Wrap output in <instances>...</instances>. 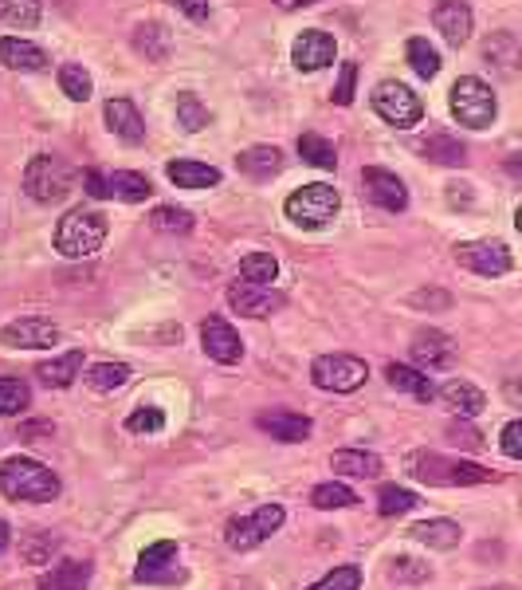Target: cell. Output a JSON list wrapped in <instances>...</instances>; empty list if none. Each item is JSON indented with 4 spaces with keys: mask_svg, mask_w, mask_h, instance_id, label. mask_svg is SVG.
<instances>
[{
    "mask_svg": "<svg viewBox=\"0 0 522 590\" xmlns=\"http://www.w3.org/2000/svg\"><path fill=\"white\" fill-rule=\"evenodd\" d=\"M385 382H390L393 390H400V393H412L417 402H432V398H436V386H432L429 374L412 371V366L390 363V366H385Z\"/></svg>",
    "mask_w": 522,
    "mask_h": 590,
    "instance_id": "cell-25",
    "label": "cell"
},
{
    "mask_svg": "<svg viewBox=\"0 0 522 590\" xmlns=\"http://www.w3.org/2000/svg\"><path fill=\"white\" fill-rule=\"evenodd\" d=\"M298 158L307 162V166H318V170H334L339 166V150L334 142H327L322 135H298Z\"/></svg>",
    "mask_w": 522,
    "mask_h": 590,
    "instance_id": "cell-33",
    "label": "cell"
},
{
    "mask_svg": "<svg viewBox=\"0 0 522 590\" xmlns=\"http://www.w3.org/2000/svg\"><path fill=\"white\" fill-rule=\"evenodd\" d=\"M91 582V563L87 560H63L40 579V590H87Z\"/></svg>",
    "mask_w": 522,
    "mask_h": 590,
    "instance_id": "cell-24",
    "label": "cell"
},
{
    "mask_svg": "<svg viewBox=\"0 0 522 590\" xmlns=\"http://www.w3.org/2000/svg\"><path fill=\"white\" fill-rule=\"evenodd\" d=\"M82 189L91 197H106V177L99 174V170H87V174H82Z\"/></svg>",
    "mask_w": 522,
    "mask_h": 590,
    "instance_id": "cell-52",
    "label": "cell"
},
{
    "mask_svg": "<svg viewBox=\"0 0 522 590\" xmlns=\"http://www.w3.org/2000/svg\"><path fill=\"white\" fill-rule=\"evenodd\" d=\"M373 111H378V118L397 126V130H412V126L424 118V106H420L417 91L397 84V79H381V84L373 87Z\"/></svg>",
    "mask_w": 522,
    "mask_h": 590,
    "instance_id": "cell-8",
    "label": "cell"
},
{
    "mask_svg": "<svg viewBox=\"0 0 522 590\" xmlns=\"http://www.w3.org/2000/svg\"><path fill=\"white\" fill-rule=\"evenodd\" d=\"M165 174L181 189H213L216 181H220V170L205 166V162H169Z\"/></svg>",
    "mask_w": 522,
    "mask_h": 590,
    "instance_id": "cell-28",
    "label": "cell"
},
{
    "mask_svg": "<svg viewBox=\"0 0 522 590\" xmlns=\"http://www.w3.org/2000/svg\"><path fill=\"white\" fill-rule=\"evenodd\" d=\"M279 276V260L271 252H247L240 260V284H256V288H271Z\"/></svg>",
    "mask_w": 522,
    "mask_h": 590,
    "instance_id": "cell-32",
    "label": "cell"
},
{
    "mask_svg": "<svg viewBox=\"0 0 522 590\" xmlns=\"http://www.w3.org/2000/svg\"><path fill=\"white\" fill-rule=\"evenodd\" d=\"M330 468L342 473V477H378L381 473V456L378 453H361V449H339V453H330Z\"/></svg>",
    "mask_w": 522,
    "mask_h": 590,
    "instance_id": "cell-27",
    "label": "cell"
},
{
    "mask_svg": "<svg viewBox=\"0 0 522 590\" xmlns=\"http://www.w3.org/2000/svg\"><path fill=\"white\" fill-rule=\"evenodd\" d=\"M177 123H181V130H189V135H196V130H205V126H208L205 103H201L193 91L177 95Z\"/></svg>",
    "mask_w": 522,
    "mask_h": 590,
    "instance_id": "cell-38",
    "label": "cell"
},
{
    "mask_svg": "<svg viewBox=\"0 0 522 590\" xmlns=\"http://www.w3.org/2000/svg\"><path fill=\"white\" fill-rule=\"evenodd\" d=\"M339 209H342L339 189L327 186V181H315V186L295 189V193L288 197L283 213H288V221L298 228H322L339 217Z\"/></svg>",
    "mask_w": 522,
    "mask_h": 590,
    "instance_id": "cell-5",
    "label": "cell"
},
{
    "mask_svg": "<svg viewBox=\"0 0 522 590\" xmlns=\"http://www.w3.org/2000/svg\"><path fill=\"white\" fill-rule=\"evenodd\" d=\"M502 453L511 456V461L522 456V422H507V429H502Z\"/></svg>",
    "mask_w": 522,
    "mask_h": 590,
    "instance_id": "cell-48",
    "label": "cell"
},
{
    "mask_svg": "<svg viewBox=\"0 0 522 590\" xmlns=\"http://www.w3.org/2000/svg\"><path fill=\"white\" fill-rule=\"evenodd\" d=\"M460 524L456 519H424V524H417L412 528V539L417 543H424V548H436V551H448L460 543Z\"/></svg>",
    "mask_w": 522,
    "mask_h": 590,
    "instance_id": "cell-29",
    "label": "cell"
},
{
    "mask_svg": "<svg viewBox=\"0 0 522 590\" xmlns=\"http://www.w3.org/2000/svg\"><path fill=\"white\" fill-rule=\"evenodd\" d=\"M31 402V390L24 378H0V417L24 414Z\"/></svg>",
    "mask_w": 522,
    "mask_h": 590,
    "instance_id": "cell-36",
    "label": "cell"
},
{
    "mask_svg": "<svg viewBox=\"0 0 522 590\" xmlns=\"http://www.w3.org/2000/svg\"><path fill=\"white\" fill-rule=\"evenodd\" d=\"M162 425H165V414L157 405H138V410L126 417V429H130V434H162Z\"/></svg>",
    "mask_w": 522,
    "mask_h": 590,
    "instance_id": "cell-44",
    "label": "cell"
},
{
    "mask_svg": "<svg viewBox=\"0 0 522 590\" xmlns=\"http://www.w3.org/2000/svg\"><path fill=\"white\" fill-rule=\"evenodd\" d=\"M307 590H361V570L358 567H334L327 579H318Z\"/></svg>",
    "mask_w": 522,
    "mask_h": 590,
    "instance_id": "cell-45",
    "label": "cell"
},
{
    "mask_svg": "<svg viewBox=\"0 0 522 590\" xmlns=\"http://www.w3.org/2000/svg\"><path fill=\"white\" fill-rule=\"evenodd\" d=\"M283 519H288L283 504H264V507H256L252 516L228 519V528H225L228 548H232V551H252V548H259L264 539H271L279 528H283Z\"/></svg>",
    "mask_w": 522,
    "mask_h": 590,
    "instance_id": "cell-9",
    "label": "cell"
},
{
    "mask_svg": "<svg viewBox=\"0 0 522 590\" xmlns=\"http://www.w3.org/2000/svg\"><path fill=\"white\" fill-rule=\"evenodd\" d=\"M256 425L267 437H276V441H307L310 429H315L310 417L291 414V410H264V414L256 417Z\"/></svg>",
    "mask_w": 522,
    "mask_h": 590,
    "instance_id": "cell-21",
    "label": "cell"
},
{
    "mask_svg": "<svg viewBox=\"0 0 522 590\" xmlns=\"http://www.w3.org/2000/svg\"><path fill=\"white\" fill-rule=\"evenodd\" d=\"M165 4L189 16V21H208V0H165Z\"/></svg>",
    "mask_w": 522,
    "mask_h": 590,
    "instance_id": "cell-49",
    "label": "cell"
},
{
    "mask_svg": "<svg viewBox=\"0 0 522 590\" xmlns=\"http://www.w3.org/2000/svg\"><path fill=\"white\" fill-rule=\"evenodd\" d=\"M495 590H507V587H495Z\"/></svg>",
    "mask_w": 522,
    "mask_h": 590,
    "instance_id": "cell-55",
    "label": "cell"
},
{
    "mask_svg": "<svg viewBox=\"0 0 522 590\" xmlns=\"http://www.w3.org/2000/svg\"><path fill=\"white\" fill-rule=\"evenodd\" d=\"M72 186H75L72 166L55 154L31 158L28 170H24V189H28V197L31 201H40V205H55V201H63Z\"/></svg>",
    "mask_w": 522,
    "mask_h": 590,
    "instance_id": "cell-6",
    "label": "cell"
},
{
    "mask_svg": "<svg viewBox=\"0 0 522 590\" xmlns=\"http://www.w3.org/2000/svg\"><path fill=\"white\" fill-rule=\"evenodd\" d=\"M60 87L67 99H75V103H87L91 99V75L82 72L79 63H67V67H60Z\"/></svg>",
    "mask_w": 522,
    "mask_h": 590,
    "instance_id": "cell-41",
    "label": "cell"
},
{
    "mask_svg": "<svg viewBox=\"0 0 522 590\" xmlns=\"http://www.w3.org/2000/svg\"><path fill=\"white\" fill-rule=\"evenodd\" d=\"M103 118L106 126H111V135H118L123 142H142L145 138V118L138 114V106L130 103V99H111V103L103 106Z\"/></svg>",
    "mask_w": 522,
    "mask_h": 590,
    "instance_id": "cell-20",
    "label": "cell"
},
{
    "mask_svg": "<svg viewBox=\"0 0 522 590\" xmlns=\"http://www.w3.org/2000/svg\"><path fill=\"white\" fill-rule=\"evenodd\" d=\"M436 398H441L456 417H480L483 410H487V393H483L475 382H463V378L444 382L441 390H436Z\"/></svg>",
    "mask_w": 522,
    "mask_h": 590,
    "instance_id": "cell-19",
    "label": "cell"
},
{
    "mask_svg": "<svg viewBox=\"0 0 522 590\" xmlns=\"http://www.w3.org/2000/svg\"><path fill=\"white\" fill-rule=\"evenodd\" d=\"M0 63L12 72H43L48 55H43V48L21 40V36H0Z\"/></svg>",
    "mask_w": 522,
    "mask_h": 590,
    "instance_id": "cell-22",
    "label": "cell"
},
{
    "mask_svg": "<svg viewBox=\"0 0 522 590\" xmlns=\"http://www.w3.org/2000/svg\"><path fill=\"white\" fill-rule=\"evenodd\" d=\"M390 579L400 582V587H420V582L432 579V570H429V563L409 560V555H397V560L390 563Z\"/></svg>",
    "mask_w": 522,
    "mask_h": 590,
    "instance_id": "cell-40",
    "label": "cell"
},
{
    "mask_svg": "<svg viewBox=\"0 0 522 590\" xmlns=\"http://www.w3.org/2000/svg\"><path fill=\"white\" fill-rule=\"evenodd\" d=\"M228 303H232L240 315H247V319H267V315H276V311L283 307V296L271 288H256V284L235 280L232 288H228Z\"/></svg>",
    "mask_w": 522,
    "mask_h": 590,
    "instance_id": "cell-17",
    "label": "cell"
},
{
    "mask_svg": "<svg viewBox=\"0 0 522 590\" xmlns=\"http://www.w3.org/2000/svg\"><path fill=\"white\" fill-rule=\"evenodd\" d=\"M82 371V351H67L60 354V359H52V363H40L36 366V374H40L43 386H55V390H63V386L75 382V374Z\"/></svg>",
    "mask_w": 522,
    "mask_h": 590,
    "instance_id": "cell-30",
    "label": "cell"
},
{
    "mask_svg": "<svg viewBox=\"0 0 522 590\" xmlns=\"http://www.w3.org/2000/svg\"><path fill=\"white\" fill-rule=\"evenodd\" d=\"M405 60H409V67L420 79H432V75L441 72V52H436L424 36H412V40L405 43Z\"/></svg>",
    "mask_w": 522,
    "mask_h": 590,
    "instance_id": "cell-34",
    "label": "cell"
},
{
    "mask_svg": "<svg viewBox=\"0 0 522 590\" xmlns=\"http://www.w3.org/2000/svg\"><path fill=\"white\" fill-rule=\"evenodd\" d=\"M0 492L9 500H28V504H48L60 497V477L52 468L31 461V456H9L0 465Z\"/></svg>",
    "mask_w": 522,
    "mask_h": 590,
    "instance_id": "cell-2",
    "label": "cell"
},
{
    "mask_svg": "<svg viewBox=\"0 0 522 590\" xmlns=\"http://www.w3.org/2000/svg\"><path fill=\"white\" fill-rule=\"evenodd\" d=\"M0 24L36 28L40 24V0H0Z\"/></svg>",
    "mask_w": 522,
    "mask_h": 590,
    "instance_id": "cell-37",
    "label": "cell"
},
{
    "mask_svg": "<svg viewBox=\"0 0 522 590\" xmlns=\"http://www.w3.org/2000/svg\"><path fill=\"white\" fill-rule=\"evenodd\" d=\"M310 504L327 512V507H354L358 504V497H354V488H346V485H315Z\"/></svg>",
    "mask_w": 522,
    "mask_h": 590,
    "instance_id": "cell-43",
    "label": "cell"
},
{
    "mask_svg": "<svg viewBox=\"0 0 522 590\" xmlns=\"http://www.w3.org/2000/svg\"><path fill=\"white\" fill-rule=\"evenodd\" d=\"M420 154L441 166H468V146L456 142L451 135H432L420 142Z\"/></svg>",
    "mask_w": 522,
    "mask_h": 590,
    "instance_id": "cell-31",
    "label": "cell"
},
{
    "mask_svg": "<svg viewBox=\"0 0 522 590\" xmlns=\"http://www.w3.org/2000/svg\"><path fill=\"white\" fill-rule=\"evenodd\" d=\"M451 114L460 118V126L468 130H487L495 123V114H499V103H495V91L483 84L480 75H460L456 84H451Z\"/></svg>",
    "mask_w": 522,
    "mask_h": 590,
    "instance_id": "cell-4",
    "label": "cell"
},
{
    "mask_svg": "<svg viewBox=\"0 0 522 590\" xmlns=\"http://www.w3.org/2000/svg\"><path fill=\"white\" fill-rule=\"evenodd\" d=\"M150 221H154L157 233H181V237L193 228V213H189V209H181V205H157Z\"/></svg>",
    "mask_w": 522,
    "mask_h": 590,
    "instance_id": "cell-42",
    "label": "cell"
},
{
    "mask_svg": "<svg viewBox=\"0 0 522 590\" xmlns=\"http://www.w3.org/2000/svg\"><path fill=\"white\" fill-rule=\"evenodd\" d=\"M82 378H87V386L99 393H111L118 390V386H126V378H130V366L126 363H94L82 371Z\"/></svg>",
    "mask_w": 522,
    "mask_h": 590,
    "instance_id": "cell-35",
    "label": "cell"
},
{
    "mask_svg": "<svg viewBox=\"0 0 522 590\" xmlns=\"http://www.w3.org/2000/svg\"><path fill=\"white\" fill-rule=\"evenodd\" d=\"M201 342H205L208 359H216V363H225V366L244 359V342H240L232 323L220 319V315H208V319L201 323Z\"/></svg>",
    "mask_w": 522,
    "mask_h": 590,
    "instance_id": "cell-14",
    "label": "cell"
},
{
    "mask_svg": "<svg viewBox=\"0 0 522 590\" xmlns=\"http://www.w3.org/2000/svg\"><path fill=\"white\" fill-rule=\"evenodd\" d=\"M279 9H298V4H310V0H276Z\"/></svg>",
    "mask_w": 522,
    "mask_h": 590,
    "instance_id": "cell-54",
    "label": "cell"
},
{
    "mask_svg": "<svg viewBox=\"0 0 522 590\" xmlns=\"http://www.w3.org/2000/svg\"><path fill=\"white\" fill-rule=\"evenodd\" d=\"M334 55H339L334 36H327V32H318V28H307L295 40V48H291V60H295L298 72H322V67L334 63Z\"/></svg>",
    "mask_w": 522,
    "mask_h": 590,
    "instance_id": "cell-16",
    "label": "cell"
},
{
    "mask_svg": "<svg viewBox=\"0 0 522 590\" xmlns=\"http://www.w3.org/2000/svg\"><path fill=\"white\" fill-rule=\"evenodd\" d=\"M412 307H420V303H436V307H432V311H444V307H448V291H436V288H432V291H417V296H412Z\"/></svg>",
    "mask_w": 522,
    "mask_h": 590,
    "instance_id": "cell-51",
    "label": "cell"
},
{
    "mask_svg": "<svg viewBox=\"0 0 522 590\" xmlns=\"http://www.w3.org/2000/svg\"><path fill=\"white\" fill-rule=\"evenodd\" d=\"M4 347H21V351H52L60 342V327L48 319H16L0 331Z\"/></svg>",
    "mask_w": 522,
    "mask_h": 590,
    "instance_id": "cell-15",
    "label": "cell"
},
{
    "mask_svg": "<svg viewBox=\"0 0 522 590\" xmlns=\"http://www.w3.org/2000/svg\"><path fill=\"white\" fill-rule=\"evenodd\" d=\"M106 244V217L94 213V209H75V213H63L60 228H55V249L63 256L82 260L94 256V252Z\"/></svg>",
    "mask_w": 522,
    "mask_h": 590,
    "instance_id": "cell-3",
    "label": "cell"
},
{
    "mask_svg": "<svg viewBox=\"0 0 522 590\" xmlns=\"http://www.w3.org/2000/svg\"><path fill=\"white\" fill-rule=\"evenodd\" d=\"M133 48L145 52L150 60H165V40L162 32H157V24H142V28L133 32Z\"/></svg>",
    "mask_w": 522,
    "mask_h": 590,
    "instance_id": "cell-46",
    "label": "cell"
},
{
    "mask_svg": "<svg viewBox=\"0 0 522 590\" xmlns=\"http://www.w3.org/2000/svg\"><path fill=\"white\" fill-rule=\"evenodd\" d=\"M235 170L247 177H256V181H264V177H276L279 170H283V154H279V146H252V150H244V154L235 158Z\"/></svg>",
    "mask_w": 522,
    "mask_h": 590,
    "instance_id": "cell-23",
    "label": "cell"
},
{
    "mask_svg": "<svg viewBox=\"0 0 522 590\" xmlns=\"http://www.w3.org/2000/svg\"><path fill=\"white\" fill-rule=\"evenodd\" d=\"M405 473L432 488H468V485H492V480H499L492 468L471 465V461H460V456L424 453V449L405 456Z\"/></svg>",
    "mask_w": 522,
    "mask_h": 590,
    "instance_id": "cell-1",
    "label": "cell"
},
{
    "mask_svg": "<svg viewBox=\"0 0 522 590\" xmlns=\"http://www.w3.org/2000/svg\"><path fill=\"white\" fill-rule=\"evenodd\" d=\"M9 539H12L9 524H4V519H0V555H4V551H9Z\"/></svg>",
    "mask_w": 522,
    "mask_h": 590,
    "instance_id": "cell-53",
    "label": "cell"
},
{
    "mask_svg": "<svg viewBox=\"0 0 522 590\" xmlns=\"http://www.w3.org/2000/svg\"><path fill=\"white\" fill-rule=\"evenodd\" d=\"M409 354H412V363L420 366V374L448 371V366H456V359H460L456 342H451L444 331H420L417 339L409 342Z\"/></svg>",
    "mask_w": 522,
    "mask_h": 590,
    "instance_id": "cell-13",
    "label": "cell"
},
{
    "mask_svg": "<svg viewBox=\"0 0 522 590\" xmlns=\"http://www.w3.org/2000/svg\"><path fill=\"white\" fill-rule=\"evenodd\" d=\"M150 193H154V186H150V177L138 174V170H114V174L106 177V197H118V201L138 205V201H145Z\"/></svg>",
    "mask_w": 522,
    "mask_h": 590,
    "instance_id": "cell-26",
    "label": "cell"
},
{
    "mask_svg": "<svg viewBox=\"0 0 522 590\" xmlns=\"http://www.w3.org/2000/svg\"><path fill=\"white\" fill-rule=\"evenodd\" d=\"M361 189H366L369 201L378 209H385V213H400V209L409 205V189H405V181H400L393 170L366 166L361 170Z\"/></svg>",
    "mask_w": 522,
    "mask_h": 590,
    "instance_id": "cell-12",
    "label": "cell"
},
{
    "mask_svg": "<svg viewBox=\"0 0 522 590\" xmlns=\"http://www.w3.org/2000/svg\"><path fill=\"white\" fill-rule=\"evenodd\" d=\"M369 378V366L354 354H318L310 363V382L330 393H354Z\"/></svg>",
    "mask_w": 522,
    "mask_h": 590,
    "instance_id": "cell-7",
    "label": "cell"
},
{
    "mask_svg": "<svg viewBox=\"0 0 522 590\" xmlns=\"http://www.w3.org/2000/svg\"><path fill=\"white\" fill-rule=\"evenodd\" d=\"M460 268L475 272V276H507L514 268V256L502 240H468L456 249Z\"/></svg>",
    "mask_w": 522,
    "mask_h": 590,
    "instance_id": "cell-11",
    "label": "cell"
},
{
    "mask_svg": "<svg viewBox=\"0 0 522 590\" xmlns=\"http://www.w3.org/2000/svg\"><path fill=\"white\" fill-rule=\"evenodd\" d=\"M432 24H436V32H441L451 48H463L471 36V9L463 0H441L436 12H432Z\"/></svg>",
    "mask_w": 522,
    "mask_h": 590,
    "instance_id": "cell-18",
    "label": "cell"
},
{
    "mask_svg": "<svg viewBox=\"0 0 522 590\" xmlns=\"http://www.w3.org/2000/svg\"><path fill=\"white\" fill-rule=\"evenodd\" d=\"M417 504H420V497H412L409 488L385 485L378 492V512H381V516H405V512H412Z\"/></svg>",
    "mask_w": 522,
    "mask_h": 590,
    "instance_id": "cell-39",
    "label": "cell"
},
{
    "mask_svg": "<svg viewBox=\"0 0 522 590\" xmlns=\"http://www.w3.org/2000/svg\"><path fill=\"white\" fill-rule=\"evenodd\" d=\"M354 84H358V67H354V63H342L339 87H334V103H339V106L354 103Z\"/></svg>",
    "mask_w": 522,
    "mask_h": 590,
    "instance_id": "cell-47",
    "label": "cell"
},
{
    "mask_svg": "<svg viewBox=\"0 0 522 590\" xmlns=\"http://www.w3.org/2000/svg\"><path fill=\"white\" fill-rule=\"evenodd\" d=\"M448 437L463 449H480L483 445V437H475V429H471V425H451Z\"/></svg>",
    "mask_w": 522,
    "mask_h": 590,
    "instance_id": "cell-50",
    "label": "cell"
},
{
    "mask_svg": "<svg viewBox=\"0 0 522 590\" xmlns=\"http://www.w3.org/2000/svg\"><path fill=\"white\" fill-rule=\"evenodd\" d=\"M133 579L150 582V587H177L184 582V570L177 567V543L174 539H157L142 551V560L133 567Z\"/></svg>",
    "mask_w": 522,
    "mask_h": 590,
    "instance_id": "cell-10",
    "label": "cell"
}]
</instances>
